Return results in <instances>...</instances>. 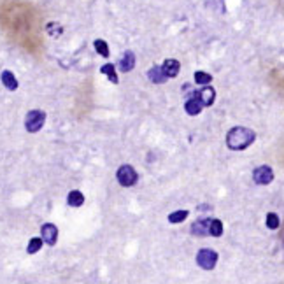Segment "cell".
Wrapping results in <instances>:
<instances>
[{
    "label": "cell",
    "instance_id": "1",
    "mask_svg": "<svg viewBox=\"0 0 284 284\" xmlns=\"http://www.w3.org/2000/svg\"><path fill=\"white\" fill-rule=\"evenodd\" d=\"M256 134L251 128L246 126H234V128L226 134V146L232 151H244L255 142Z\"/></svg>",
    "mask_w": 284,
    "mask_h": 284
},
{
    "label": "cell",
    "instance_id": "2",
    "mask_svg": "<svg viewBox=\"0 0 284 284\" xmlns=\"http://www.w3.org/2000/svg\"><path fill=\"white\" fill-rule=\"evenodd\" d=\"M44 121H46V113L41 111V109H34V111H30L25 118V128L26 132L30 134H35L39 130L44 126Z\"/></svg>",
    "mask_w": 284,
    "mask_h": 284
},
{
    "label": "cell",
    "instance_id": "3",
    "mask_svg": "<svg viewBox=\"0 0 284 284\" xmlns=\"http://www.w3.org/2000/svg\"><path fill=\"white\" fill-rule=\"evenodd\" d=\"M116 177L118 183L125 186V188H130V186H134L137 183V172H135V168L132 165H121V167L118 168Z\"/></svg>",
    "mask_w": 284,
    "mask_h": 284
},
{
    "label": "cell",
    "instance_id": "4",
    "mask_svg": "<svg viewBox=\"0 0 284 284\" xmlns=\"http://www.w3.org/2000/svg\"><path fill=\"white\" fill-rule=\"evenodd\" d=\"M217 261V253L214 249H200L196 255V263L204 270H213L216 267Z\"/></svg>",
    "mask_w": 284,
    "mask_h": 284
},
{
    "label": "cell",
    "instance_id": "5",
    "mask_svg": "<svg viewBox=\"0 0 284 284\" xmlns=\"http://www.w3.org/2000/svg\"><path fill=\"white\" fill-rule=\"evenodd\" d=\"M253 179H255L256 184H261V186L270 184L272 181H274V170H272L268 165H261V167L255 168V172H253Z\"/></svg>",
    "mask_w": 284,
    "mask_h": 284
},
{
    "label": "cell",
    "instance_id": "6",
    "mask_svg": "<svg viewBox=\"0 0 284 284\" xmlns=\"http://www.w3.org/2000/svg\"><path fill=\"white\" fill-rule=\"evenodd\" d=\"M184 109H186V113H188L189 116H196V114H200L202 109H204V102H202V98H200V93L193 92L191 98H188L186 104H184Z\"/></svg>",
    "mask_w": 284,
    "mask_h": 284
},
{
    "label": "cell",
    "instance_id": "7",
    "mask_svg": "<svg viewBox=\"0 0 284 284\" xmlns=\"http://www.w3.org/2000/svg\"><path fill=\"white\" fill-rule=\"evenodd\" d=\"M41 237L47 246H54L56 240H58V228H56L53 223H46V225H42V228H41Z\"/></svg>",
    "mask_w": 284,
    "mask_h": 284
},
{
    "label": "cell",
    "instance_id": "8",
    "mask_svg": "<svg viewBox=\"0 0 284 284\" xmlns=\"http://www.w3.org/2000/svg\"><path fill=\"white\" fill-rule=\"evenodd\" d=\"M162 69H163V72H165L167 77H176V75L179 74V71H181V63L177 62V60H174V58H168V60L163 62Z\"/></svg>",
    "mask_w": 284,
    "mask_h": 284
},
{
    "label": "cell",
    "instance_id": "9",
    "mask_svg": "<svg viewBox=\"0 0 284 284\" xmlns=\"http://www.w3.org/2000/svg\"><path fill=\"white\" fill-rule=\"evenodd\" d=\"M209 226H211V219H200L191 225V234L196 235V237H205L209 234Z\"/></svg>",
    "mask_w": 284,
    "mask_h": 284
},
{
    "label": "cell",
    "instance_id": "10",
    "mask_svg": "<svg viewBox=\"0 0 284 284\" xmlns=\"http://www.w3.org/2000/svg\"><path fill=\"white\" fill-rule=\"evenodd\" d=\"M198 93H200V98L204 102V105H213L214 100H216V90L213 86H209V84H205Z\"/></svg>",
    "mask_w": 284,
    "mask_h": 284
},
{
    "label": "cell",
    "instance_id": "11",
    "mask_svg": "<svg viewBox=\"0 0 284 284\" xmlns=\"http://www.w3.org/2000/svg\"><path fill=\"white\" fill-rule=\"evenodd\" d=\"M0 79H2V84H4L9 92H14V90H18V79L14 77V74L11 71H4V72H2Z\"/></svg>",
    "mask_w": 284,
    "mask_h": 284
},
{
    "label": "cell",
    "instance_id": "12",
    "mask_svg": "<svg viewBox=\"0 0 284 284\" xmlns=\"http://www.w3.org/2000/svg\"><path fill=\"white\" fill-rule=\"evenodd\" d=\"M147 77H149L151 83H155V84H162V83H165V79H167V75H165L163 69L158 67V65H155L153 69H149Z\"/></svg>",
    "mask_w": 284,
    "mask_h": 284
},
{
    "label": "cell",
    "instance_id": "13",
    "mask_svg": "<svg viewBox=\"0 0 284 284\" xmlns=\"http://www.w3.org/2000/svg\"><path fill=\"white\" fill-rule=\"evenodd\" d=\"M134 67H135V54L132 51H126L123 54V58L119 60V69H121V72H130Z\"/></svg>",
    "mask_w": 284,
    "mask_h": 284
},
{
    "label": "cell",
    "instance_id": "14",
    "mask_svg": "<svg viewBox=\"0 0 284 284\" xmlns=\"http://www.w3.org/2000/svg\"><path fill=\"white\" fill-rule=\"evenodd\" d=\"M67 204L71 205V207H81V205L84 204V195L79 191V189H74V191L69 193Z\"/></svg>",
    "mask_w": 284,
    "mask_h": 284
},
{
    "label": "cell",
    "instance_id": "15",
    "mask_svg": "<svg viewBox=\"0 0 284 284\" xmlns=\"http://www.w3.org/2000/svg\"><path fill=\"white\" fill-rule=\"evenodd\" d=\"M46 32L49 37L58 39V37H62V34H63V26L60 25V23H56V21H51V23L46 25Z\"/></svg>",
    "mask_w": 284,
    "mask_h": 284
},
{
    "label": "cell",
    "instance_id": "16",
    "mask_svg": "<svg viewBox=\"0 0 284 284\" xmlns=\"http://www.w3.org/2000/svg\"><path fill=\"white\" fill-rule=\"evenodd\" d=\"M100 72L104 75H107L109 81H111L113 84H118V74H116V69H114L113 63H105L104 67L100 69Z\"/></svg>",
    "mask_w": 284,
    "mask_h": 284
},
{
    "label": "cell",
    "instance_id": "17",
    "mask_svg": "<svg viewBox=\"0 0 284 284\" xmlns=\"http://www.w3.org/2000/svg\"><path fill=\"white\" fill-rule=\"evenodd\" d=\"M188 216H189L188 211H184V209L176 211V213L168 214V223H172V225H177V223H183Z\"/></svg>",
    "mask_w": 284,
    "mask_h": 284
},
{
    "label": "cell",
    "instance_id": "18",
    "mask_svg": "<svg viewBox=\"0 0 284 284\" xmlns=\"http://www.w3.org/2000/svg\"><path fill=\"white\" fill-rule=\"evenodd\" d=\"M42 244H44V240H42V237H34L32 240L28 242V247H26V253L28 255H35L37 251H41Z\"/></svg>",
    "mask_w": 284,
    "mask_h": 284
},
{
    "label": "cell",
    "instance_id": "19",
    "mask_svg": "<svg viewBox=\"0 0 284 284\" xmlns=\"http://www.w3.org/2000/svg\"><path fill=\"white\" fill-rule=\"evenodd\" d=\"M221 234H223V223L219 219H211L209 235H213V237H221Z\"/></svg>",
    "mask_w": 284,
    "mask_h": 284
},
{
    "label": "cell",
    "instance_id": "20",
    "mask_svg": "<svg viewBox=\"0 0 284 284\" xmlns=\"http://www.w3.org/2000/svg\"><path fill=\"white\" fill-rule=\"evenodd\" d=\"M213 81V75L207 74V72H202V71H196L195 72V83L196 84H209Z\"/></svg>",
    "mask_w": 284,
    "mask_h": 284
},
{
    "label": "cell",
    "instance_id": "21",
    "mask_svg": "<svg viewBox=\"0 0 284 284\" xmlns=\"http://www.w3.org/2000/svg\"><path fill=\"white\" fill-rule=\"evenodd\" d=\"M93 46H95L96 53L100 54V56H105V58H107V56H109V46H107V42L102 41V39H96Z\"/></svg>",
    "mask_w": 284,
    "mask_h": 284
},
{
    "label": "cell",
    "instance_id": "22",
    "mask_svg": "<svg viewBox=\"0 0 284 284\" xmlns=\"http://www.w3.org/2000/svg\"><path fill=\"white\" fill-rule=\"evenodd\" d=\"M265 221H267V226L270 230H277V228H279V216H277L276 213H268Z\"/></svg>",
    "mask_w": 284,
    "mask_h": 284
}]
</instances>
